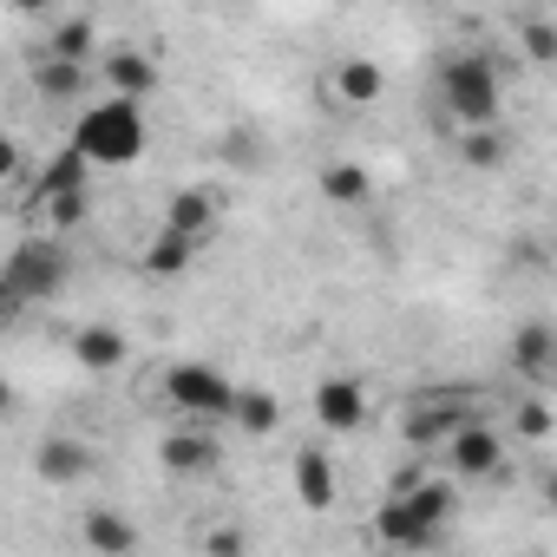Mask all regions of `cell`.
<instances>
[{
  "label": "cell",
  "mask_w": 557,
  "mask_h": 557,
  "mask_svg": "<svg viewBox=\"0 0 557 557\" xmlns=\"http://www.w3.org/2000/svg\"><path fill=\"white\" fill-rule=\"evenodd\" d=\"M145 145H151L145 99H119V92H106V99L79 106V119H73V151H79L92 171H125V164L145 158Z\"/></svg>",
  "instance_id": "6da1fadb"
},
{
  "label": "cell",
  "mask_w": 557,
  "mask_h": 557,
  "mask_svg": "<svg viewBox=\"0 0 557 557\" xmlns=\"http://www.w3.org/2000/svg\"><path fill=\"white\" fill-rule=\"evenodd\" d=\"M453 505H459L453 479H413V485L387 492V505L374 511V537L394 550H433L453 524Z\"/></svg>",
  "instance_id": "7a4b0ae2"
},
{
  "label": "cell",
  "mask_w": 557,
  "mask_h": 557,
  "mask_svg": "<svg viewBox=\"0 0 557 557\" xmlns=\"http://www.w3.org/2000/svg\"><path fill=\"white\" fill-rule=\"evenodd\" d=\"M440 106L453 125H492L505 112V86H498L492 53H453L440 66Z\"/></svg>",
  "instance_id": "3957f363"
},
{
  "label": "cell",
  "mask_w": 557,
  "mask_h": 557,
  "mask_svg": "<svg viewBox=\"0 0 557 557\" xmlns=\"http://www.w3.org/2000/svg\"><path fill=\"white\" fill-rule=\"evenodd\" d=\"M66 275H73V256H66V243H60L53 230H47V236H21L14 256L0 262V283H8L14 309H27V302H53V296L66 289Z\"/></svg>",
  "instance_id": "277c9868"
},
{
  "label": "cell",
  "mask_w": 557,
  "mask_h": 557,
  "mask_svg": "<svg viewBox=\"0 0 557 557\" xmlns=\"http://www.w3.org/2000/svg\"><path fill=\"white\" fill-rule=\"evenodd\" d=\"M164 400H171V413L216 426V420H230L236 381H230L223 368H210V361H171V368H164Z\"/></svg>",
  "instance_id": "5b68a950"
},
{
  "label": "cell",
  "mask_w": 557,
  "mask_h": 557,
  "mask_svg": "<svg viewBox=\"0 0 557 557\" xmlns=\"http://www.w3.org/2000/svg\"><path fill=\"white\" fill-rule=\"evenodd\" d=\"M440 453H446L453 479H498V472H505V433L485 426L479 413H472L466 426H453V433L440 440Z\"/></svg>",
  "instance_id": "8992f818"
},
{
  "label": "cell",
  "mask_w": 557,
  "mask_h": 557,
  "mask_svg": "<svg viewBox=\"0 0 557 557\" xmlns=\"http://www.w3.org/2000/svg\"><path fill=\"white\" fill-rule=\"evenodd\" d=\"M472 420V400L466 394H413V407H407V420H400V440L413 446V453H440V440L453 433V426H466Z\"/></svg>",
  "instance_id": "52a82bcc"
},
{
  "label": "cell",
  "mask_w": 557,
  "mask_h": 557,
  "mask_svg": "<svg viewBox=\"0 0 557 557\" xmlns=\"http://www.w3.org/2000/svg\"><path fill=\"white\" fill-rule=\"evenodd\" d=\"M216 459H223V446H216L210 420H184L158 440V466L177 472V479H203V472H216Z\"/></svg>",
  "instance_id": "ba28073f"
},
{
  "label": "cell",
  "mask_w": 557,
  "mask_h": 557,
  "mask_svg": "<svg viewBox=\"0 0 557 557\" xmlns=\"http://www.w3.org/2000/svg\"><path fill=\"white\" fill-rule=\"evenodd\" d=\"M92 472H99V453L86 440H73V433H53V440L34 446V479L40 485H60L66 492V485H86Z\"/></svg>",
  "instance_id": "9c48e42d"
},
{
  "label": "cell",
  "mask_w": 557,
  "mask_h": 557,
  "mask_svg": "<svg viewBox=\"0 0 557 557\" xmlns=\"http://www.w3.org/2000/svg\"><path fill=\"white\" fill-rule=\"evenodd\" d=\"M315 420H322V433H361L368 426V387L355 374H322L315 381Z\"/></svg>",
  "instance_id": "30bf717a"
},
{
  "label": "cell",
  "mask_w": 557,
  "mask_h": 557,
  "mask_svg": "<svg viewBox=\"0 0 557 557\" xmlns=\"http://www.w3.org/2000/svg\"><path fill=\"white\" fill-rule=\"evenodd\" d=\"M289 485H296V505H302V511H335L342 479H335L329 446H296V459H289Z\"/></svg>",
  "instance_id": "8fae6325"
},
{
  "label": "cell",
  "mask_w": 557,
  "mask_h": 557,
  "mask_svg": "<svg viewBox=\"0 0 557 557\" xmlns=\"http://www.w3.org/2000/svg\"><path fill=\"white\" fill-rule=\"evenodd\" d=\"M79 544H86V550H99V557H132V550L145 544V531H138L125 511H112V505H92V511L79 518Z\"/></svg>",
  "instance_id": "7c38bea8"
},
{
  "label": "cell",
  "mask_w": 557,
  "mask_h": 557,
  "mask_svg": "<svg viewBox=\"0 0 557 557\" xmlns=\"http://www.w3.org/2000/svg\"><path fill=\"white\" fill-rule=\"evenodd\" d=\"M99 79H106V92H119V99H151V92H158V60L138 53V47H112L106 66H99Z\"/></svg>",
  "instance_id": "4fadbf2b"
},
{
  "label": "cell",
  "mask_w": 557,
  "mask_h": 557,
  "mask_svg": "<svg viewBox=\"0 0 557 557\" xmlns=\"http://www.w3.org/2000/svg\"><path fill=\"white\" fill-rule=\"evenodd\" d=\"M511 368H518L531 387H550V381H557V335H550V322H524V329L511 335Z\"/></svg>",
  "instance_id": "5bb4252c"
},
{
  "label": "cell",
  "mask_w": 557,
  "mask_h": 557,
  "mask_svg": "<svg viewBox=\"0 0 557 557\" xmlns=\"http://www.w3.org/2000/svg\"><path fill=\"white\" fill-rule=\"evenodd\" d=\"M125 355H132V342H125V329H112V322H86V329L73 335V361H79L86 374H112V368H125Z\"/></svg>",
  "instance_id": "9a60e30c"
},
{
  "label": "cell",
  "mask_w": 557,
  "mask_h": 557,
  "mask_svg": "<svg viewBox=\"0 0 557 557\" xmlns=\"http://www.w3.org/2000/svg\"><path fill=\"white\" fill-rule=\"evenodd\" d=\"M453 151H459L466 171H505V158H511V132H505L498 119H492V125H459Z\"/></svg>",
  "instance_id": "2e32d148"
},
{
  "label": "cell",
  "mask_w": 557,
  "mask_h": 557,
  "mask_svg": "<svg viewBox=\"0 0 557 557\" xmlns=\"http://www.w3.org/2000/svg\"><path fill=\"white\" fill-rule=\"evenodd\" d=\"M197 249H203V243H190L184 230H164V223H158V236L145 243V256H138V269L151 275V283H171V275H184V269L197 262Z\"/></svg>",
  "instance_id": "e0dca14e"
},
{
  "label": "cell",
  "mask_w": 557,
  "mask_h": 557,
  "mask_svg": "<svg viewBox=\"0 0 557 557\" xmlns=\"http://www.w3.org/2000/svg\"><path fill=\"white\" fill-rule=\"evenodd\" d=\"M315 190H322L335 210H355V203H368V197H374V171H368V164H355V158H335V164H322V171H315Z\"/></svg>",
  "instance_id": "ac0fdd59"
},
{
  "label": "cell",
  "mask_w": 557,
  "mask_h": 557,
  "mask_svg": "<svg viewBox=\"0 0 557 557\" xmlns=\"http://www.w3.org/2000/svg\"><path fill=\"white\" fill-rule=\"evenodd\" d=\"M34 86H40V99H53V106H73V99H86V86H92V66L86 60H40L34 66Z\"/></svg>",
  "instance_id": "d6986e66"
},
{
  "label": "cell",
  "mask_w": 557,
  "mask_h": 557,
  "mask_svg": "<svg viewBox=\"0 0 557 557\" xmlns=\"http://www.w3.org/2000/svg\"><path fill=\"white\" fill-rule=\"evenodd\" d=\"M230 426H243L249 440H269L275 426H283V400H275L269 387H236V400H230Z\"/></svg>",
  "instance_id": "ffe728a7"
},
{
  "label": "cell",
  "mask_w": 557,
  "mask_h": 557,
  "mask_svg": "<svg viewBox=\"0 0 557 557\" xmlns=\"http://www.w3.org/2000/svg\"><path fill=\"white\" fill-rule=\"evenodd\" d=\"M164 230H184L190 243H210V230H216V197H210V190H177V197L164 203Z\"/></svg>",
  "instance_id": "44dd1931"
},
{
  "label": "cell",
  "mask_w": 557,
  "mask_h": 557,
  "mask_svg": "<svg viewBox=\"0 0 557 557\" xmlns=\"http://www.w3.org/2000/svg\"><path fill=\"white\" fill-rule=\"evenodd\" d=\"M381 92H387V73H381L374 60L348 53V60L335 66V99H348V106H374Z\"/></svg>",
  "instance_id": "7402d4cb"
},
{
  "label": "cell",
  "mask_w": 557,
  "mask_h": 557,
  "mask_svg": "<svg viewBox=\"0 0 557 557\" xmlns=\"http://www.w3.org/2000/svg\"><path fill=\"white\" fill-rule=\"evenodd\" d=\"M86 177H92V164H86V158H79V151L66 145V151H60V158H53V164H47V171L34 177V190H27V210H40V203H47L53 190H73V184H86Z\"/></svg>",
  "instance_id": "603a6c76"
},
{
  "label": "cell",
  "mask_w": 557,
  "mask_h": 557,
  "mask_svg": "<svg viewBox=\"0 0 557 557\" xmlns=\"http://www.w3.org/2000/svg\"><path fill=\"white\" fill-rule=\"evenodd\" d=\"M47 53H53V60H86V66H92V53H99V27H92L86 14H79V21H60V27L47 34Z\"/></svg>",
  "instance_id": "cb8c5ba5"
},
{
  "label": "cell",
  "mask_w": 557,
  "mask_h": 557,
  "mask_svg": "<svg viewBox=\"0 0 557 557\" xmlns=\"http://www.w3.org/2000/svg\"><path fill=\"white\" fill-rule=\"evenodd\" d=\"M40 210H47L53 236H66V230H79V223H86V210H92V190H86V184H73V190H53Z\"/></svg>",
  "instance_id": "d4e9b609"
},
{
  "label": "cell",
  "mask_w": 557,
  "mask_h": 557,
  "mask_svg": "<svg viewBox=\"0 0 557 557\" xmlns=\"http://www.w3.org/2000/svg\"><path fill=\"white\" fill-rule=\"evenodd\" d=\"M518 34H524V53H531V66H550V53H557V34H550V21H524Z\"/></svg>",
  "instance_id": "484cf974"
},
{
  "label": "cell",
  "mask_w": 557,
  "mask_h": 557,
  "mask_svg": "<svg viewBox=\"0 0 557 557\" xmlns=\"http://www.w3.org/2000/svg\"><path fill=\"white\" fill-rule=\"evenodd\" d=\"M518 433H524V440H550V407H544V400H531V407L518 413Z\"/></svg>",
  "instance_id": "4316f807"
},
{
  "label": "cell",
  "mask_w": 557,
  "mask_h": 557,
  "mask_svg": "<svg viewBox=\"0 0 557 557\" xmlns=\"http://www.w3.org/2000/svg\"><path fill=\"white\" fill-rule=\"evenodd\" d=\"M243 544H249L243 531H210V537H203V550H216V557H230V550H243Z\"/></svg>",
  "instance_id": "83f0119b"
},
{
  "label": "cell",
  "mask_w": 557,
  "mask_h": 557,
  "mask_svg": "<svg viewBox=\"0 0 557 557\" xmlns=\"http://www.w3.org/2000/svg\"><path fill=\"white\" fill-rule=\"evenodd\" d=\"M14 171H21V145H14V138H8V132H0V184H8V177H14Z\"/></svg>",
  "instance_id": "f1b7e54d"
},
{
  "label": "cell",
  "mask_w": 557,
  "mask_h": 557,
  "mask_svg": "<svg viewBox=\"0 0 557 557\" xmlns=\"http://www.w3.org/2000/svg\"><path fill=\"white\" fill-rule=\"evenodd\" d=\"M14 407H21V394H14V381L0 374V420H14Z\"/></svg>",
  "instance_id": "f546056e"
},
{
  "label": "cell",
  "mask_w": 557,
  "mask_h": 557,
  "mask_svg": "<svg viewBox=\"0 0 557 557\" xmlns=\"http://www.w3.org/2000/svg\"><path fill=\"white\" fill-rule=\"evenodd\" d=\"M14 14H27V21H40V14H53V0H8Z\"/></svg>",
  "instance_id": "4dcf8cb0"
},
{
  "label": "cell",
  "mask_w": 557,
  "mask_h": 557,
  "mask_svg": "<svg viewBox=\"0 0 557 557\" xmlns=\"http://www.w3.org/2000/svg\"><path fill=\"white\" fill-rule=\"evenodd\" d=\"M14 315V296H8V283H0V322H8Z\"/></svg>",
  "instance_id": "1f68e13d"
}]
</instances>
